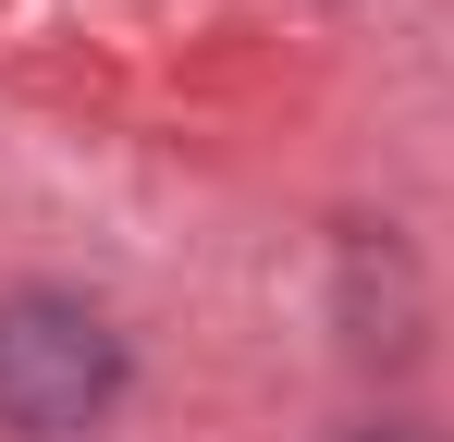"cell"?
Masks as SVG:
<instances>
[{
  "label": "cell",
  "instance_id": "obj_2",
  "mask_svg": "<svg viewBox=\"0 0 454 442\" xmlns=\"http://www.w3.org/2000/svg\"><path fill=\"white\" fill-rule=\"evenodd\" d=\"M344 442H430V430H405V418H380V430H344Z\"/></svg>",
  "mask_w": 454,
  "mask_h": 442
},
{
  "label": "cell",
  "instance_id": "obj_1",
  "mask_svg": "<svg viewBox=\"0 0 454 442\" xmlns=\"http://www.w3.org/2000/svg\"><path fill=\"white\" fill-rule=\"evenodd\" d=\"M123 406V332L86 295H0V430L12 442H86Z\"/></svg>",
  "mask_w": 454,
  "mask_h": 442
}]
</instances>
